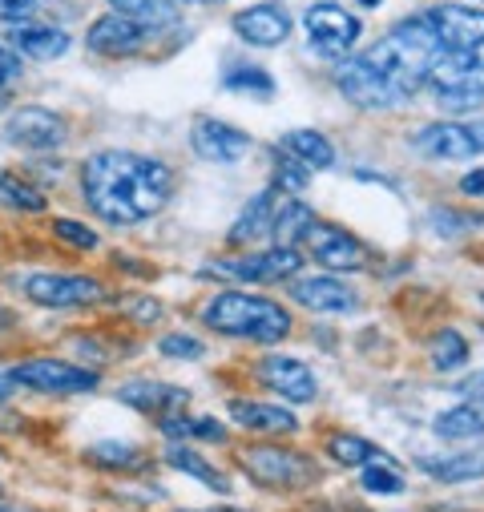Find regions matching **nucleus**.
Masks as SVG:
<instances>
[{"label": "nucleus", "instance_id": "obj_1", "mask_svg": "<svg viewBox=\"0 0 484 512\" xmlns=\"http://www.w3.org/2000/svg\"><path fill=\"white\" fill-rule=\"evenodd\" d=\"M81 198L109 226H138L162 214L178 190L170 162L138 150H97L81 162Z\"/></svg>", "mask_w": 484, "mask_h": 512}, {"label": "nucleus", "instance_id": "obj_2", "mask_svg": "<svg viewBox=\"0 0 484 512\" xmlns=\"http://www.w3.org/2000/svg\"><path fill=\"white\" fill-rule=\"evenodd\" d=\"M440 53H444V49H440L432 25H428L424 17H408V21H400L392 33H384L359 61L388 85V93H392L396 101H404V97H412L420 85H428V73H432V65L440 61Z\"/></svg>", "mask_w": 484, "mask_h": 512}, {"label": "nucleus", "instance_id": "obj_3", "mask_svg": "<svg viewBox=\"0 0 484 512\" xmlns=\"http://www.w3.org/2000/svg\"><path fill=\"white\" fill-rule=\"evenodd\" d=\"M202 323L226 339H251V343H283L291 335V315L275 299L247 295V291H222L202 307Z\"/></svg>", "mask_w": 484, "mask_h": 512}, {"label": "nucleus", "instance_id": "obj_4", "mask_svg": "<svg viewBox=\"0 0 484 512\" xmlns=\"http://www.w3.org/2000/svg\"><path fill=\"white\" fill-rule=\"evenodd\" d=\"M17 392H33V396H49V400H65V396H93L101 388V371L73 363V359H57V355H29L17 359L13 367H5Z\"/></svg>", "mask_w": 484, "mask_h": 512}, {"label": "nucleus", "instance_id": "obj_5", "mask_svg": "<svg viewBox=\"0 0 484 512\" xmlns=\"http://www.w3.org/2000/svg\"><path fill=\"white\" fill-rule=\"evenodd\" d=\"M238 468L247 472L259 488L291 492V488H311L319 480V464L307 452L283 448V444H251L238 452Z\"/></svg>", "mask_w": 484, "mask_h": 512}, {"label": "nucleus", "instance_id": "obj_6", "mask_svg": "<svg viewBox=\"0 0 484 512\" xmlns=\"http://www.w3.org/2000/svg\"><path fill=\"white\" fill-rule=\"evenodd\" d=\"M303 267V254L295 246H275L263 254H222V259L202 263V279L214 283H275V279H295Z\"/></svg>", "mask_w": 484, "mask_h": 512}, {"label": "nucleus", "instance_id": "obj_7", "mask_svg": "<svg viewBox=\"0 0 484 512\" xmlns=\"http://www.w3.org/2000/svg\"><path fill=\"white\" fill-rule=\"evenodd\" d=\"M17 287L33 307H45V311H77V307H93L105 299L101 279L73 275V271H29L21 275Z\"/></svg>", "mask_w": 484, "mask_h": 512}, {"label": "nucleus", "instance_id": "obj_8", "mask_svg": "<svg viewBox=\"0 0 484 512\" xmlns=\"http://www.w3.org/2000/svg\"><path fill=\"white\" fill-rule=\"evenodd\" d=\"M5 142L25 154H57L69 142V121L49 105H17L5 113Z\"/></svg>", "mask_w": 484, "mask_h": 512}, {"label": "nucleus", "instance_id": "obj_9", "mask_svg": "<svg viewBox=\"0 0 484 512\" xmlns=\"http://www.w3.org/2000/svg\"><path fill=\"white\" fill-rule=\"evenodd\" d=\"M424 21L432 25V33H436L444 53H456V57H464V61L484 69V9L436 5L432 13H424Z\"/></svg>", "mask_w": 484, "mask_h": 512}, {"label": "nucleus", "instance_id": "obj_10", "mask_svg": "<svg viewBox=\"0 0 484 512\" xmlns=\"http://www.w3.org/2000/svg\"><path fill=\"white\" fill-rule=\"evenodd\" d=\"M428 85L436 93V101L444 109H476L484 105V69L456 57V53H440V61L428 73Z\"/></svg>", "mask_w": 484, "mask_h": 512}, {"label": "nucleus", "instance_id": "obj_11", "mask_svg": "<svg viewBox=\"0 0 484 512\" xmlns=\"http://www.w3.org/2000/svg\"><path fill=\"white\" fill-rule=\"evenodd\" d=\"M303 246L311 250V259L327 271H363L368 267V246H363L351 230L335 226V222H311Z\"/></svg>", "mask_w": 484, "mask_h": 512}, {"label": "nucleus", "instance_id": "obj_12", "mask_svg": "<svg viewBox=\"0 0 484 512\" xmlns=\"http://www.w3.org/2000/svg\"><path fill=\"white\" fill-rule=\"evenodd\" d=\"M259 383L267 392L291 400V404H311L319 396V383H315V371L303 363V359H291V355H263L259 367H255Z\"/></svg>", "mask_w": 484, "mask_h": 512}, {"label": "nucleus", "instance_id": "obj_13", "mask_svg": "<svg viewBox=\"0 0 484 512\" xmlns=\"http://www.w3.org/2000/svg\"><path fill=\"white\" fill-rule=\"evenodd\" d=\"M303 25H307L311 45L323 57H331V61H343L351 53V45L359 41V33H363V25L347 9H339V5H315Z\"/></svg>", "mask_w": 484, "mask_h": 512}, {"label": "nucleus", "instance_id": "obj_14", "mask_svg": "<svg viewBox=\"0 0 484 512\" xmlns=\"http://www.w3.org/2000/svg\"><path fill=\"white\" fill-rule=\"evenodd\" d=\"M117 404H126L130 412L138 416H150V420H162V416H174L190 404V392L178 388V383H166V379H126L121 388L113 392Z\"/></svg>", "mask_w": 484, "mask_h": 512}, {"label": "nucleus", "instance_id": "obj_15", "mask_svg": "<svg viewBox=\"0 0 484 512\" xmlns=\"http://www.w3.org/2000/svg\"><path fill=\"white\" fill-rule=\"evenodd\" d=\"M190 150L202 158V162H218V166H230L238 162L242 154L251 150V138L238 130V125L222 121V117H198L190 125Z\"/></svg>", "mask_w": 484, "mask_h": 512}, {"label": "nucleus", "instance_id": "obj_16", "mask_svg": "<svg viewBox=\"0 0 484 512\" xmlns=\"http://www.w3.org/2000/svg\"><path fill=\"white\" fill-rule=\"evenodd\" d=\"M81 464H89L101 476H146L154 468L150 452L134 440H93L81 448Z\"/></svg>", "mask_w": 484, "mask_h": 512}, {"label": "nucleus", "instance_id": "obj_17", "mask_svg": "<svg viewBox=\"0 0 484 512\" xmlns=\"http://www.w3.org/2000/svg\"><path fill=\"white\" fill-rule=\"evenodd\" d=\"M146 41H150V33H146L142 25L117 17V13L97 17V21L89 25V33H85V45H89L97 57H134V53L146 49Z\"/></svg>", "mask_w": 484, "mask_h": 512}, {"label": "nucleus", "instance_id": "obj_18", "mask_svg": "<svg viewBox=\"0 0 484 512\" xmlns=\"http://www.w3.org/2000/svg\"><path fill=\"white\" fill-rule=\"evenodd\" d=\"M335 85H339V93L351 101V105H359V109H388V105H396V97L388 93V85L363 65L359 57H343V61H335Z\"/></svg>", "mask_w": 484, "mask_h": 512}, {"label": "nucleus", "instance_id": "obj_19", "mask_svg": "<svg viewBox=\"0 0 484 512\" xmlns=\"http://www.w3.org/2000/svg\"><path fill=\"white\" fill-rule=\"evenodd\" d=\"M234 33L247 45L275 49L291 37V13L283 5H275V0H267V5H251V9H242L234 17Z\"/></svg>", "mask_w": 484, "mask_h": 512}, {"label": "nucleus", "instance_id": "obj_20", "mask_svg": "<svg viewBox=\"0 0 484 512\" xmlns=\"http://www.w3.org/2000/svg\"><path fill=\"white\" fill-rule=\"evenodd\" d=\"M416 150L432 162H464L476 158V142L464 121H432L416 134Z\"/></svg>", "mask_w": 484, "mask_h": 512}, {"label": "nucleus", "instance_id": "obj_21", "mask_svg": "<svg viewBox=\"0 0 484 512\" xmlns=\"http://www.w3.org/2000/svg\"><path fill=\"white\" fill-rule=\"evenodd\" d=\"M162 464L166 468H174L178 476H186V480H194V484H202V488H210V492H218V496H230V480H226V472L218 468V464H210L198 448H190V444H166L162 448Z\"/></svg>", "mask_w": 484, "mask_h": 512}, {"label": "nucleus", "instance_id": "obj_22", "mask_svg": "<svg viewBox=\"0 0 484 512\" xmlns=\"http://www.w3.org/2000/svg\"><path fill=\"white\" fill-rule=\"evenodd\" d=\"M69 45H73L69 33L57 29V25H29V21H21V25L9 29V49H17L29 61H57V57L69 53Z\"/></svg>", "mask_w": 484, "mask_h": 512}, {"label": "nucleus", "instance_id": "obj_23", "mask_svg": "<svg viewBox=\"0 0 484 512\" xmlns=\"http://www.w3.org/2000/svg\"><path fill=\"white\" fill-rule=\"evenodd\" d=\"M291 299L303 303L307 311H323V315H339V311H355V291L331 275H315V279H299L291 287Z\"/></svg>", "mask_w": 484, "mask_h": 512}, {"label": "nucleus", "instance_id": "obj_24", "mask_svg": "<svg viewBox=\"0 0 484 512\" xmlns=\"http://www.w3.org/2000/svg\"><path fill=\"white\" fill-rule=\"evenodd\" d=\"M230 420L247 432H259V436H291L299 432V420L287 412V408H275V404H263V400H230Z\"/></svg>", "mask_w": 484, "mask_h": 512}, {"label": "nucleus", "instance_id": "obj_25", "mask_svg": "<svg viewBox=\"0 0 484 512\" xmlns=\"http://www.w3.org/2000/svg\"><path fill=\"white\" fill-rule=\"evenodd\" d=\"M0 210L9 214H45L49 210V190L17 170H0Z\"/></svg>", "mask_w": 484, "mask_h": 512}, {"label": "nucleus", "instance_id": "obj_26", "mask_svg": "<svg viewBox=\"0 0 484 512\" xmlns=\"http://www.w3.org/2000/svg\"><path fill=\"white\" fill-rule=\"evenodd\" d=\"M416 468L436 484H472L484 480V452H456V456H420Z\"/></svg>", "mask_w": 484, "mask_h": 512}, {"label": "nucleus", "instance_id": "obj_27", "mask_svg": "<svg viewBox=\"0 0 484 512\" xmlns=\"http://www.w3.org/2000/svg\"><path fill=\"white\" fill-rule=\"evenodd\" d=\"M271 226H275V190H263V194H255L247 206H242L238 222L230 226V242L234 246H247L255 238L271 234Z\"/></svg>", "mask_w": 484, "mask_h": 512}, {"label": "nucleus", "instance_id": "obj_28", "mask_svg": "<svg viewBox=\"0 0 484 512\" xmlns=\"http://www.w3.org/2000/svg\"><path fill=\"white\" fill-rule=\"evenodd\" d=\"M109 13L142 25L146 33L178 25V5H174V0H109Z\"/></svg>", "mask_w": 484, "mask_h": 512}, {"label": "nucleus", "instance_id": "obj_29", "mask_svg": "<svg viewBox=\"0 0 484 512\" xmlns=\"http://www.w3.org/2000/svg\"><path fill=\"white\" fill-rule=\"evenodd\" d=\"M279 150H287V154H291L299 166H307L311 174L335 166V146H331L319 130H291V134L279 142Z\"/></svg>", "mask_w": 484, "mask_h": 512}, {"label": "nucleus", "instance_id": "obj_30", "mask_svg": "<svg viewBox=\"0 0 484 512\" xmlns=\"http://www.w3.org/2000/svg\"><path fill=\"white\" fill-rule=\"evenodd\" d=\"M432 432L444 436V440H476V436H484V404L480 400H464V404L440 412L432 420Z\"/></svg>", "mask_w": 484, "mask_h": 512}, {"label": "nucleus", "instance_id": "obj_31", "mask_svg": "<svg viewBox=\"0 0 484 512\" xmlns=\"http://www.w3.org/2000/svg\"><path fill=\"white\" fill-rule=\"evenodd\" d=\"M327 452L339 468H363V464H372V460H384L388 452L372 440H363L355 432H339V436H327Z\"/></svg>", "mask_w": 484, "mask_h": 512}, {"label": "nucleus", "instance_id": "obj_32", "mask_svg": "<svg viewBox=\"0 0 484 512\" xmlns=\"http://www.w3.org/2000/svg\"><path fill=\"white\" fill-rule=\"evenodd\" d=\"M311 222H315V214H311L303 202H287V206H279V210H275V226H271L275 246H299V242L307 238Z\"/></svg>", "mask_w": 484, "mask_h": 512}, {"label": "nucleus", "instance_id": "obj_33", "mask_svg": "<svg viewBox=\"0 0 484 512\" xmlns=\"http://www.w3.org/2000/svg\"><path fill=\"white\" fill-rule=\"evenodd\" d=\"M359 484H363V492H372V496H404L408 492V480H404V472L396 468L392 456L363 464V480Z\"/></svg>", "mask_w": 484, "mask_h": 512}, {"label": "nucleus", "instance_id": "obj_34", "mask_svg": "<svg viewBox=\"0 0 484 512\" xmlns=\"http://www.w3.org/2000/svg\"><path fill=\"white\" fill-rule=\"evenodd\" d=\"M428 351H432V367L436 371H456V367L468 363V339L460 331H452V327L436 331L432 343H428Z\"/></svg>", "mask_w": 484, "mask_h": 512}, {"label": "nucleus", "instance_id": "obj_35", "mask_svg": "<svg viewBox=\"0 0 484 512\" xmlns=\"http://www.w3.org/2000/svg\"><path fill=\"white\" fill-rule=\"evenodd\" d=\"M49 230H53V238H57L61 246H69V250H77V254H89V250H97V246H101V234H97L89 222L69 218V214L53 218V222H49Z\"/></svg>", "mask_w": 484, "mask_h": 512}, {"label": "nucleus", "instance_id": "obj_36", "mask_svg": "<svg viewBox=\"0 0 484 512\" xmlns=\"http://www.w3.org/2000/svg\"><path fill=\"white\" fill-rule=\"evenodd\" d=\"M222 89L226 93H255V97H271L275 93V77L259 65H238L222 77Z\"/></svg>", "mask_w": 484, "mask_h": 512}, {"label": "nucleus", "instance_id": "obj_37", "mask_svg": "<svg viewBox=\"0 0 484 512\" xmlns=\"http://www.w3.org/2000/svg\"><path fill=\"white\" fill-rule=\"evenodd\" d=\"M307 178H311V170H307V166H299L287 150H275V182H271V190H275V194H279V190L299 194V190H307Z\"/></svg>", "mask_w": 484, "mask_h": 512}, {"label": "nucleus", "instance_id": "obj_38", "mask_svg": "<svg viewBox=\"0 0 484 512\" xmlns=\"http://www.w3.org/2000/svg\"><path fill=\"white\" fill-rule=\"evenodd\" d=\"M158 351H162L166 359L194 363V359H202V355H206V343H202V339H194V335H186V331H170V335H162V339H158Z\"/></svg>", "mask_w": 484, "mask_h": 512}, {"label": "nucleus", "instance_id": "obj_39", "mask_svg": "<svg viewBox=\"0 0 484 512\" xmlns=\"http://www.w3.org/2000/svg\"><path fill=\"white\" fill-rule=\"evenodd\" d=\"M117 311L126 319H134V323H142V327H154L162 319V303L154 295H126L117 303Z\"/></svg>", "mask_w": 484, "mask_h": 512}, {"label": "nucleus", "instance_id": "obj_40", "mask_svg": "<svg viewBox=\"0 0 484 512\" xmlns=\"http://www.w3.org/2000/svg\"><path fill=\"white\" fill-rule=\"evenodd\" d=\"M21 53L17 49H9V45H0V97H5L17 81H21Z\"/></svg>", "mask_w": 484, "mask_h": 512}, {"label": "nucleus", "instance_id": "obj_41", "mask_svg": "<svg viewBox=\"0 0 484 512\" xmlns=\"http://www.w3.org/2000/svg\"><path fill=\"white\" fill-rule=\"evenodd\" d=\"M226 424L214 420V416H190V440H214V444H226Z\"/></svg>", "mask_w": 484, "mask_h": 512}, {"label": "nucleus", "instance_id": "obj_42", "mask_svg": "<svg viewBox=\"0 0 484 512\" xmlns=\"http://www.w3.org/2000/svg\"><path fill=\"white\" fill-rule=\"evenodd\" d=\"M33 9H37V0H0V17H5L9 25L29 21V17H33Z\"/></svg>", "mask_w": 484, "mask_h": 512}, {"label": "nucleus", "instance_id": "obj_43", "mask_svg": "<svg viewBox=\"0 0 484 512\" xmlns=\"http://www.w3.org/2000/svg\"><path fill=\"white\" fill-rule=\"evenodd\" d=\"M460 194H464V198H484V166H480V170H468V174L460 178Z\"/></svg>", "mask_w": 484, "mask_h": 512}, {"label": "nucleus", "instance_id": "obj_44", "mask_svg": "<svg viewBox=\"0 0 484 512\" xmlns=\"http://www.w3.org/2000/svg\"><path fill=\"white\" fill-rule=\"evenodd\" d=\"M0 512H49V508H41V504H29V500H17V496H0Z\"/></svg>", "mask_w": 484, "mask_h": 512}, {"label": "nucleus", "instance_id": "obj_45", "mask_svg": "<svg viewBox=\"0 0 484 512\" xmlns=\"http://www.w3.org/2000/svg\"><path fill=\"white\" fill-rule=\"evenodd\" d=\"M460 392H464V400H480L484 404V371H476L468 383H460Z\"/></svg>", "mask_w": 484, "mask_h": 512}, {"label": "nucleus", "instance_id": "obj_46", "mask_svg": "<svg viewBox=\"0 0 484 512\" xmlns=\"http://www.w3.org/2000/svg\"><path fill=\"white\" fill-rule=\"evenodd\" d=\"M17 396V388H13V379H9V371L5 367H0V408H5L9 400Z\"/></svg>", "mask_w": 484, "mask_h": 512}, {"label": "nucleus", "instance_id": "obj_47", "mask_svg": "<svg viewBox=\"0 0 484 512\" xmlns=\"http://www.w3.org/2000/svg\"><path fill=\"white\" fill-rule=\"evenodd\" d=\"M464 125H468V134L476 142V154H484V117L480 121H464Z\"/></svg>", "mask_w": 484, "mask_h": 512}, {"label": "nucleus", "instance_id": "obj_48", "mask_svg": "<svg viewBox=\"0 0 484 512\" xmlns=\"http://www.w3.org/2000/svg\"><path fill=\"white\" fill-rule=\"evenodd\" d=\"M17 327V315L5 307V303H0V335H5V331H13Z\"/></svg>", "mask_w": 484, "mask_h": 512}, {"label": "nucleus", "instance_id": "obj_49", "mask_svg": "<svg viewBox=\"0 0 484 512\" xmlns=\"http://www.w3.org/2000/svg\"><path fill=\"white\" fill-rule=\"evenodd\" d=\"M359 5H363V9H376V5H380V0H359Z\"/></svg>", "mask_w": 484, "mask_h": 512}, {"label": "nucleus", "instance_id": "obj_50", "mask_svg": "<svg viewBox=\"0 0 484 512\" xmlns=\"http://www.w3.org/2000/svg\"><path fill=\"white\" fill-rule=\"evenodd\" d=\"M194 5H222V0H194Z\"/></svg>", "mask_w": 484, "mask_h": 512}, {"label": "nucleus", "instance_id": "obj_51", "mask_svg": "<svg viewBox=\"0 0 484 512\" xmlns=\"http://www.w3.org/2000/svg\"><path fill=\"white\" fill-rule=\"evenodd\" d=\"M0 113H5V97H0Z\"/></svg>", "mask_w": 484, "mask_h": 512}, {"label": "nucleus", "instance_id": "obj_52", "mask_svg": "<svg viewBox=\"0 0 484 512\" xmlns=\"http://www.w3.org/2000/svg\"><path fill=\"white\" fill-rule=\"evenodd\" d=\"M0 460H5V444H0Z\"/></svg>", "mask_w": 484, "mask_h": 512}, {"label": "nucleus", "instance_id": "obj_53", "mask_svg": "<svg viewBox=\"0 0 484 512\" xmlns=\"http://www.w3.org/2000/svg\"><path fill=\"white\" fill-rule=\"evenodd\" d=\"M0 496H5V480H0Z\"/></svg>", "mask_w": 484, "mask_h": 512}]
</instances>
